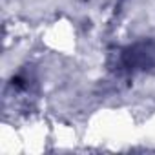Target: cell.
Instances as JSON below:
<instances>
[{
	"label": "cell",
	"mask_w": 155,
	"mask_h": 155,
	"mask_svg": "<svg viewBox=\"0 0 155 155\" xmlns=\"http://www.w3.org/2000/svg\"><path fill=\"white\" fill-rule=\"evenodd\" d=\"M120 68L128 73H144L155 69V40L142 38L128 44L119 55Z\"/></svg>",
	"instance_id": "cell-1"
}]
</instances>
